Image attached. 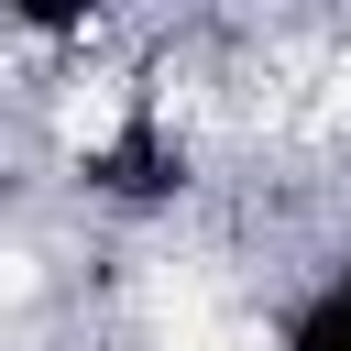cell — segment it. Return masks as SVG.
<instances>
[{
  "mask_svg": "<svg viewBox=\"0 0 351 351\" xmlns=\"http://www.w3.org/2000/svg\"><path fill=\"white\" fill-rule=\"evenodd\" d=\"M263 351H351V252H329V263L296 274V296L274 307Z\"/></svg>",
  "mask_w": 351,
  "mask_h": 351,
  "instance_id": "cell-1",
  "label": "cell"
}]
</instances>
